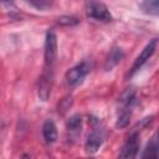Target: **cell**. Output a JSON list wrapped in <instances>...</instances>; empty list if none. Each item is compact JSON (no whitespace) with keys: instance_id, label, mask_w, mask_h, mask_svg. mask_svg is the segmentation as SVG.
<instances>
[{"instance_id":"obj_7","label":"cell","mask_w":159,"mask_h":159,"mask_svg":"<svg viewBox=\"0 0 159 159\" xmlns=\"http://www.w3.org/2000/svg\"><path fill=\"white\" fill-rule=\"evenodd\" d=\"M102 144H103V137H102V134H99L98 132H92L87 137V140L84 143L86 153H88V154L97 153V150L101 148Z\"/></svg>"},{"instance_id":"obj_8","label":"cell","mask_w":159,"mask_h":159,"mask_svg":"<svg viewBox=\"0 0 159 159\" xmlns=\"http://www.w3.org/2000/svg\"><path fill=\"white\" fill-rule=\"evenodd\" d=\"M123 57H124V53H123L122 48H119V47H113V48L109 51V53H108V56H107V58H106L104 70H106V71H111L112 68H114V67L122 61Z\"/></svg>"},{"instance_id":"obj_3","label":"cell","mask_w":159,"mask_h":159,"mask_svg":"<svg viewBox=\"0 0 159 159\" xmlns=\"http://www.w3.org/2000/svg\"><path fill=\"white\" fill-rule=\"evenodd\" d=\"M157 43H158L157 39H153V40H150V41L145 45V47L142 50V52H140V53L138 55V57L135 58V61H134V63H133V66H132V68H130L129 76H133L137 71H139L140 67L152 57V55L154 53V51H155V48H157Z\"/></svg>"},{"instance_id":"obj_11","label":"cell","mask_w":159,"mask_h":159,"mask_svg":"<svg viewBox=\"0 0 159 159\" xmlns=\"http://www.w3.org/2000/svg\"><path fill=\"white\" fill-rule=\"evenodd\" d=\"M139 7L148 15H159V0H145L139 2Z\"/></svg>"},{"instance_id":"obj_1","label":"cell","mask_w":159,"mask_h":159,"mask_svg":"<svg viewBox=\"0 0 159 159\" xmlns=\"http://www.w3.org/2000/svg\"><path fill=\"white\" fill-rule=\"evenodd\" d=\"M45 67L52 68L57 57V37L52 30H48L45 39Z\"/></svg>"},{"instance_id":"obj_16","label":"cell","mask_w":159,"mask_h":159,"mask_svg":"<svg viewBox=\"0 0 159 159\" xmlns=\"http://www.w3.org/2000/svg\"><path fill=\"white\" fill-rule=\"evenodd\" d=\"M153 140H154V143H155V144L158 145V148H159V132L157 133V135H155V138H154Z\"/></svg>"},{"instance_id":"obj_4","label":"cell","mask_w":159,"mask_h":159,"mask_svg":"<svg viewBox=\"0 0 159 159\" xmlns=\"http://www.w3.org/2000/svg\"><path fill=\"white\" fill-rule=\"evenodd\" d=\"M89 71V66L86 62L78 63L77 66L72 67L71 70H68L66 72V82L70 86H77L78 83H81L83 81V78L86 77V75Z\"/></svg>"},{"instance_id":"obj_9","label":"cell","mask_w":159,"mask_h":159,"mask_svg":"<svg viewBox=\"0 0 159 159\" xmlns=\"http://www.w3.org/2000/svg\"><path fill=\"white\" fill-rule=\"evenodd\" d=\"M42 135H43L45 142L48 144L55 143L57 140V128L52 120H50V119L45 120V123L42 125Z\"/></svg>"},{"instance_id":"obj_17","label":"cell","mask_w":159,"mask_h":159,"mask_svg":"<svg viewBox=\"0 0 159 159\" xmlns=\"http://www.w3.org/2000/svg\"><path fill=\"white\" fill-rule=\"evenodd\" d=\"M20 159H31V157H30V155H29V154H22V155H21V158H20Z\"/></svg>"},{"instance_id":"obj_15","label":"cell","mask_w":159,"mask_h":159,"mask_svg":"<svg viewBox=\"0 0 159 159\" xmlns=\"http://www.w3.org/2000/svg\"><path fill=\"white\" fill-rule=\"evenodd\" d=\"M29 4L35 6L36 9H40V10H45L48 6H51V2H48V1H30Z\"/></svg>"},{"instance_id":"obj_6","label":"cell","mask_w":159,"mask_h":159,"mask_svg":"<svg viewBox=\"0 0 159 159\" xmlns=\"http://www.w3.org/2000/svg\"><path fill=\"white\" fill-rule=\"evenodd\" d=\"M52 87V68L45 67V71L39 81V98L41 101H47Z\"/></svg>"},{"instance_id":"obj_2","label":"cell","mask_w":159,"mask_h":159,"mask_svg":"<svg viewBox=\"0 0 159 159\" xmlns=\"http://www.w3.org/2000/svg\"><path fill=\"white\" fill-rule=\"evenodd\" d=\"M86 14L87 16L98 20V21H103V22H108L112 20V15L108 10V7L103 4V2H98V1H89L86 4Z\"/></svg>"},{"instance_id":"obj_5","label":"cell","mask_w":159,"mask_h":159,"mask_svg":"<svg viewBox=\"0 0 159 159\" xmlns=\"http://www.w3.org/2000/svg\"><path fill=\"white\" fill-rule=\"evenodd\" d=\"M139 149V142H138V135L134 133L132 134L125 143L122 145L118 159H135Z\"/></svg>"},{"instance_id":"obj_13","label":"cell","mask_w":159,"mask_h":159,"mask_svg":"<svg viewBox=\"0 0 159 159\" xmlns=\"http://www.w3.org/2000/svg\"><path fill=\"white\" fill-rule=\"evenodd\" d=\"M158 152H159L158 145L154 143V140H152L147 145V148L142 155V159H158Z\"/></svg>"},{"instance_id":"obj_12","label":"cell","mask_w":159,"mask_h":159,"mask_svg":"<svg viewBox=\"0 0 159 159\" xmlns=\"http://www.w3.org/2000/svg\"><path fill=\"white\" fill-rule=\"evenodd\" d=\"M130 116H132L130 108H128V107L122 108L120 113L118 114V118H117V122H116V127L117 128H124V127H127L128 123H129V120H130Z\"/></svg>"},{"instance_id":"obj_14","label":"cell","mask_w":159,"mask_h":159,"mask_svg":"<svg viewBox=\"0 0 159 159\" xmlns=\"http://www.w3.org/2000/svg\"><path fill=\"white\" fill-rule=\"evenodd\" d=\"M57 22L60 25H65V26H72V25H77L78 24V19L75 16H61L58 17Z\"/></svg>"},{"instance_id":"obj_10","label":"cell","mask_w":159,"mask_h":159,"mask_svg":"<svg viewBox=\"0 0 159 159\" xmlns=\"http://www.w3.org/2000/svg\"><path fill=\"white\" fill-rule=\"evenodd\" d=\"M81 128H82V118L80 114H73L68 118L67 120V130L73 134L77 135L81 133Z\"/></svg>"}]
</instances>
